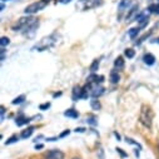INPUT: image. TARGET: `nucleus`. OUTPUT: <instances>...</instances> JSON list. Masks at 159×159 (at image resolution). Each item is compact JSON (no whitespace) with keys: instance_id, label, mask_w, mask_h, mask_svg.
Segmentation results:
<instances>
[{"instance_id":"a19ab883","label":"nucleus","mask_w":159,"mask_h":159,"mask_svg":"<svg viewBox=\"0 0 159 159\" xmlns=\"http://www.w3.org/2000/svg\"><path fill=\"white\" fill-rule=\"evenodd\" d=\"M153 43H159V39H155V40H153Z\"/></svg>"},{"instance_id":"5701e85b","label":"nucleus","mask_w":159,"mask_h":159,"mask_svg":"<svg viewBox=\"0 0 159 159\" xmlns=\"http://www.w3.org/2000/svg\"><path fill=\"white\" fill-rule=\"evenodd\" d=\"M9 44H10V39L7 38V36H3V38H2V40H0V45H2V48L8 47Z\"/></svg>"},{"instance_id":"a211bd4d","label":"nucleus","mask_w":159,"mask_h":159,"mask_svg":"<svg viewBox=\"0 0 159 159\" xmlns=\"http://www.w3.org/2000/svg\"><path fill=\"white\" fill-rule=\"evenodd\" d=\"M90 107H92L94 110H100L102 104H100V102H99V100H97L95 98H93V99L90 100Z\"/></svg>"},{"instance_id":"79ce46f5","label":"nucleus","mask_w":159,"mask_h":159,"mask_svg":"<svg viewBox=\"0 0 159 159\" xmlns=\"http://www.w3.org/2000/svg\"><path fill=\"white\" fill-rule=\"evenodd\" d=\"M2 2H7V0H2Z\"/></svg>"},{"instance_id":"473e14b6","label":"nucleus","mask_w":159,"mask_h":159,"mask_svg":"<svg viewBox=\"0 0 159 159\" xmlns=\"http://www.w3.org/2000/svg\"><path fill=\"white\" fill-rule=\"evenodd\" d=\"M0 113H2V120H4V114H5V108L2 107V110H0Z\"/></svg>"},{"instance_id":"1a4fd4ad","label":"nucleus","mask_w":159,"mask_h":159,"mask_svg":"<svg viewBox=\"0 0 159 159\" xmlns=\"http://www.w3.org/2000/svg\"><path fill=\"white\" fill-rule=\"evenodd\" d=\"M148 15H149V11H142V13L137 14V16H135V21H138V23L140 24V23H143V21L149 20V19H148Z\"/></svg>"},{"instance_id":"4be33fe9","label":"nucleus","mask_w":159,"mask_h":159,"mask_svg":"<svg viewBox=\"0 0 159 159\" xmlns=\"http://www.w3.org/2000/svg\"><path fill=\"white\" fill-rule=\"evenodd\" d=\"M138 10H139V8H138V5H134L132 9H130V11H129V14L127 15V20H129V19H132V16L134 15V14H137L138 13Z\"/></svg>"},{"instance_id":"f03ea898","label":"nucleus","mask_w":159,"mask_h":159,"mask_svg":"<svg viewBox=\"0 0 159 159\" xmlns=\"http://www.w3.org/2000/svg\"><path fill=\"white\" fill-rule=\"evenodd\" d=\"M139 122L148 129L152 128L153 124V110L148 105H143L142 110H140V115H139Z\"/></svg>"},{"instance_id":"4c0bfd02","label":"nucleus","mask_w":159,"mask_h":159,"mask_svg":"<svg viewBox=\"0 0 159 159\" xmlns=\"http://www.w3.org/2000/svg\"><path fill=\"white\" fill-rule=\"evenodd\" d=\"M114 135H115V137H116V139H118V140H120V135H119V134H118V133H116V132H115V133H114Z\"/></svg>"},{"instance_id":"6ab92c4d","label":"nucleus","mask_w":159,"mask_h":159,"mask_svg":"<svg viewBox=\"0 0 159 159\" xmlns=\"http://www.w3.org/2000/svg\"><path fill=\"white\" fill-rule=\"evenodd\" d=\"M139 30H140V28H132V29L129 30V33H128L129 38H130V39H134V38L139 34Z\"/></svg>"},{"instance_id":"39448f33","label":"nucleus","mask_w":159,"mask_h":159,"mask_svg":"<svg viewBox=\"0 0 159 159\" xmlns=\"http://www.w3.org/2000/svg\"><path fill=\"white\" fill-rule=\"evenodd\" d=\"M36 19L34 18H29V16H24V18H20L18 20V23L15 25H13V30L14 31H18V30H25L30 24H33Z\"/></svg>"},{"instance_id":"aec40b11","label":"nucleus","mask_w":159,"mask_h":159,"mask_svg":"<svg viewBox=\"0 0 159 159\" xmlns=\"http://www.w3.org/2000/svg\"><path fill=\"white\" fill-rule=\"evenodd\" d=\"M150 34H152L150 31H149V33H147V34H144L143 36H140V38L138 39V40H137V42H134V44H135V45H140V44H142V43H143V42L145 40V39H148V38L150 36Z\"/></svg>"},{"instance_id":"7c9ffc66","label":"nucleus","mask_w":159,"mask_h":159,"mask_svg":"<svg viewBox=\"0 0 159 159\" xmlns=\"http://www.w3.org/2000/svg\"><path fill=\"white\" fill-rule=\"evenodd\" d=\"M69 133H70V130H69V129H66V130H64L63 133H60V135H59V138H64V137H66V135H69Z\"/></svg>"},{"instance_id":"393cba45","label":"nucleus","mask_w":159,"mask_h":159,"mask_svg":"<svg viewBox=\"0 0 159 159\" xmlns=\"http://www.w3.org/2000/svg\"><path fill=\"white\" fill-rule=\"evenodd\" d=\"M24 100H25V95H19V97H18V98H15L11 103H13L14 105H16V104H21Z\"/></svg>"},{"instance_id":"dca6fc26","label":"nucleus","mask_w":159,"mask_h":159,"mask_svg":"<svg viewBox=\"0 0 159 159\" xmlns=\"http://www.w3.org/2000/svg\"><path fill=\"white\" fill-rule=\"evenodd\" d=\"M64 115L65 116H69V118H74V119H76L78 116H79V113H78V110H75V109H68V110H65L64 111Z\"/></svg>"},{"instance_id":"c756f323","label":"nucleus","mask_w":159,"mask_h":159,"mask_svg":"<svg viewBox=\"0 0 159 159\" xmlns=\"http://www.w3.org/2000/svg\"><path fill=\"white\" fill-rule=\"evenodd\" d=\"M116 152H118L119 154H120V157H122V158H125V157H128V154H127V153H125V152H124L122 148H116Z\"/></svg>"},{"instance_id":"58836bf2","label":"nucleus","mask_w":159,"mask_h":159,"mask_svg":"<svg viewBox=\"0 0 159 159\" xmlns=\"http://www.w3.org/2000/svg\"><path fill=\"white\" fill-rule=\"evenodd\" d=\"M0 9L4 10V9H5V5H4V4H2V7H0Z\"/></svg>"},{"instance_id":"f3484780","label":"nucleus","mask_w":159,"mask_h":159,"mask_svg":"<svg viewBox=\"0 0 159 159\" xmlns=\"http://www.w3.org/2000/svg\"><path fill=\"white\" fill-rule=\"evenodd\" d=\"M34 129H35L34 127H29V128H26L25 130H23V132H21V135H20V137H21L23 139H26V138H29V137L33 134Z\"/></svg>"},{"instance_id":"4468645a","label":"nucleus","mask_w":159,"mask_h":159,"mask_svg":"<svg viewBox=\"0 0 159 159\" xmlns=\"http://www.w3.org/2000/svg\"><path fill=\"white\" fill-rule=\"evenodd\" d=\"M82 93H83V88H80V87H75L74 90H73V100L82 99Z\"/></svg>"},{"instance_id":"b1692460","label":"nucleus","mask_w":159,"mask_h":159,"mask_svg":"<svg viewBox=\"0 0 159 159\" xmlns=\"http://www.w3.org/2000/svg\"><path fill=\"white\" fill-rule=\"evenodd\" d=\"M124 54H125V57H127V58L132 59V58H134V55H135V52H134L132 48H129V49H125Z\"/></svg>"},{"instance_id":"c85d7f7f","label":"nucleus","mask_w":159,"mask_h":159,"mask_svg":"<svg viewBox=\"0 0 159 159\" xmlns=\"http://www.w3.org/2000/svg\"><path fill=\"white\" fill-rule=\"evenodd\" d=\"M49 108H50V103H44V104L39 105V109H40V110H47Z\"/></svg>"},{"instance_id":"c9c22d12","label":"nucleus","mask_w":159,"mask_h":159,"mask_svg":"<svg viewBox=\"0 0 159 159\" xmlns=\"http://www.w3.org/2000/svg\"><path fill=\"white\" fill-rule=\"evenodd\" d=\"M43 148H44L43 144H36V145H35V149H36V150H38V149H43Z\"/></svg>"},{"instance_id":"6e6552de","label":"nucleus","mask_w":159,"mask_h":159,"mask_svg":"<svg viewBox=\"0 0 159 159\" xmlns=\"http://www.w3.org/2000/svg\"><path fill=\"white\" fill-rule=\"evenodd\" d=\"M31 119H33V118H25V116L21 114L20 116H18V118H16L15 124H16L18 127H20V125H24V124H28V123H30V122H31Z\"/></svg>"},{"instance_id":"72a5a7b5","label":"nucleus","mask_w":159,"mask_h":159,"mask_svg":"<svg viewBox=\"0 0 159 159\" xmlns=\"http://www.w3.org/2000/svg\"><path fill=\"white\" fill-rule=\"evenodd\" d=\"M75 132H76V133H84V132H85V128H76Z\"/></svg>"},{"instance_id":"a878e982","label":"nucleus","mask_w":159,"mask_h":159,"mask_svg":"<svg viewBox=\"0 0 159 159\" xmlns=\"http://www.w3.org/2000/svg\"><path fill=\"white\" fill-rule=\"evenodd\" d=\"M19 140V137L16 135V134H14V135H11L7 142H5V144L8 145V144H11V143H15V142H18Z\"/></svg>"},{"instance_id":"c03bdc74","label":"nucleus","mask_w":159,"mask_h":159,"mask_svg":"<svg viewBox=\"0 0 159 159\" xmlns=\"http://www.w3.org/2000/svg\"><path fill=\"white\" fill-rule=\"evenodd\" d=\"M74 159H79V158H74Z\"/></svg>"},{"instance_id":"f257e3e1","label":"nucleus","mask_w":159,"mask_h":159,"mask_svg":"<svg viewBox=\"0 0 159 159\" xmlns=\"http://www.w3.org/2000/svg\"><path fill=\"white\" fill-rule=\"evenodd\" d=\"M58 38H59L58 34H52V35H49V36H45V38H43L39 43H36V44L33 47L31 50H34V52H45V50L53 48V47L58 43Z\"/></svg>"},{"instance_id":"f8f14e48","label":"nucleus","mask_w":159,"mask_h":159,"mask_svg":"<svg viewBox=\"0 0 159 159\" xmlns=\"http://www.w3.org/2000/svg\"><path fill=\"white\" fill-rule=\"evenodd\" d=\"M119 80H120V75H119V73L116 70H113L110 73V83L111 84H118Z\"/></svg>"},{"instance_id":"ea45409f","label":"nucleus","mask_w":159,"mask_h":159,"mask_svg":"<svg viewBox=\"0 0 159 159\" xmlns=\"http://www.w3.org/2000/svg\"><path fill=\"white\" fill-rule=\"evenodd\" d=\"M135 155H137V157H139V150H138V149L135 150Z\"/></svg>"},{"instance_id":"f704fd0d","label":"nucleus","mask_w":159,"mask_h":159,"mask_svg":"<svg viewBox=\"0 0 159 159\" xmlns=\"http://www.w3.org/2000/svg\"><path fill=\"white\" fill-rule=\"evenodd\" d=\"M71 2V0H59V3H61V4H69Z\"/></svg>"},{"instance_id":"bb28decb","label":"nucleus","mask_w":159,"mask_h":159,"mask_svg":"<svg viewBox=\"0 0 159 159\" xmlns=\"http://www.w3.org/2000/svg\"><path fill=\"white\" fill-rule=\"evenodd\" d=\"M149 11L152 13H155V14H159V4H153L149 7Z\"/></svg>"},{"instance_id":"412c9836","label":"nucleus","mask_w":159,"mask_h":159,"mask_svg":"<svg viewBox=\"0 0 159 159\" xmlns=\"http://www.w3.org/2000/svg\"><path fill=\"white\" fill-rule=\"evenodd\" d=\"M99 64H100L99 59H95V60L92 63V65H90V71H92V73H95V71L98 70V68H99Z\"/></svg>"},{"instance_id":"0eeeda50","label":"nucleus","mask_w":159,"mask_h":159,"mask_svg":"<svg viewBox=\"0 0 159 159\" xmlns=\"http://www.w3.org/2000/svg\"><path fill=\"white\" fill-rule=\"evenodd\" d=\"M39 28V21H34L33 24H30L25 30H24V35H26V36H33L34 34H35V30Z\"/></svg>"},{"instance_id":"7ed1b4c3","label":"nucleus","mask_w":159,"mask_h":159,"mask_svg":"<svg viewBox=\"0 0 159 159\" xmlns=\"http://www.w3.org/2000/svg\"><path fill=\"white\" fill-rule=\"evenodd\" d=\"M102 4H103V0H79L76 7L79 5V8L83 11H85V10H90L97 7H100Z\"/></svg>"},{"instance_id":"ddd939ff","label":"nucleus","mask_w":159,"mask_h":159,"mask_svg":"<svg viewBox=\"0 0 159 159\" xmlns=\"http://www.w3.org/2000/svg\"><path fill=\"white\" fill-rule=\"evenodd\" d=\"M104 90H105V89H104L103 87H98V84H97V87L92 89V94H90V95H92L93 98H97V97H100V95H102V94L104 93Z\"/></svg>"},{"instance_id":"20e7f679","label":"nucleus","mask_w":159,"mask_h":159,"mask_svg":"<svg viewBox=\"0 0 159 159\" xmlns=\"http://www.w3.org/2000/svg\"><path fill=\"white\" fill-rule=\"evenodd\" d=\"M47 5H48V2H45V0H39V2H36V3H33V4L28 5L24 11H25V14H34V13L43 10Z\"/></svg>"},{"instance_id":"e433bc0d","label":"nucleus","mask_w":159,"mask_h":159,"mask_svg":"<svg viewBox=\"0 0 159 159\" xmlns=\"http://www.w3.org/2000/svg\"><path fill=\"white\" fill-rule=\"evenodd\" d=\"M61 95V92H59V93H54L53 94V98H58V97H60Z\"/></svg>"},{"instance_id":"cd10ccee","label":"nucleus","mask_w":159,"mask_h":159,"mask_svg":"<svg viewBox=\"0 0 159 159\" xmlns=\"http://www.w3.org/2000/svg\"><path fill=\"white\" fill-rule=\"evenodd\" d=\"M87 123H88V124H92V125H97V124H98V122L95 120L94 116H89V118L87 119Z\"/></svg>"},{"instance_id":"9d476101","label":"nucleus","mask_w":159,"mask_h":159,"mask_svg":"<svg viewBox=\"0 0 159 159\" xmlns=\"http://www.w3.org/2000/svg\"><path fill=\"white\" fill-rule=\"evenodd\" d=\"M130 5H132V0H120V3L118 5V9H119V11H124Z\"/></svg>"},{"instance_id":"423d86ee","label":"nucleus","mask_w":159,"mask_h":159,"mask_svg":"<svg viewBox=\"0 0 159 159\" xmlns=\"http://www.w3.org/2000/svg\"><path fill=\"white\" fill-rule=\"evenodd\" d=\"M44 159H64V153L61 150L53 149L44 154Z\"/></svg>"},{"instance_id":"2eb2a0df","label":"nucleus","mask_w":159,"mask_h":159,"mask_svg":"<svg viewBox=\"0 0 159 159\" xmlns=\"http://www.w3.org/2000/svg\"><path fill=\"white\" fill-rule=\"evenodd\" d=\"M143 60H144V63H145L147 65H153V64L155 63V57H154L153 54L148 53V54H145V55H144Z\"/></svg>"},{"instance_id":"9b49d317","label":"nucleus","mask_w":159,"mask_h":159,"mask_svg":"<svg viewBox=\"0 0 159 159\" xmlns=\"http://www.w3.org/2000/svg\"><path fill=\"white\" fill-rule=\"evenodd\" d=\"M124 65H125V63H124V59H123L122 57H118V58L115 59V61H114V66H115V69H118V70H123V69H124Z\"/></svg>"},{"instance_id":"2f4dec72","label":"nucleus","mask_w":159,"mask_h":159,"mask_svg":"<svg viewBox=\"0 0 159 159\" xmlns=\"http://www.w3.org/2000/svg\"><path fill=\"white\" fill-rule=\"evenodd\" d=\"M125 140H127V143H129V144H134V145H138V147H139V148H140V145H139V144H138V143H135V142H134V140H133V139H130V138H127V139H125Z\"/></svg>"},{"instance_id":"37998d69","label":"nucleus","mask_w":159,"mask_h":159,"mask_svg":"<svg viewBox=\"0 0 159 159\" xmlns=\"http://www.w3.org/2000/svg\"><path fill=\"white\" fill-rule=\"evenodd\" d=\"M158 149H159V143H158Z\"/></svg>"}]
</instances>
